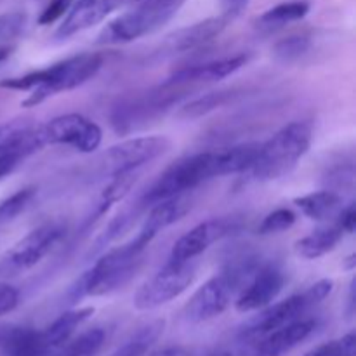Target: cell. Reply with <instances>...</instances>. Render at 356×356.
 <instances>
[{"instance_id":"cell-1","label":"cell","mask_w":356,"mask_h":356,"mask_svg":"<svg viewBox=\"0 0 356 356\" xmlns=\"http://www.w3.org/2000/svg\"><path fill=\"white\" fill-rule=\"evenodd\" d=\"M103 61V56L97 52H83V54L72 56V58L47 66L44 70L2 80L0 87L30 92L21 104L24 108H31L40 104L47 97L56 96L59 92H68V90L83 86L87 80L97 75Z\"/></svg>"},{"instance_id":"cell-2","label":"cell","mask_w":356,"mask_h":356,"mask_svg":"<svg viewBox=\"0 0 356 356\" xmlns=\"http://www.w3.org/2000/svg\"><path fill=\"white\" fill-rule=\"evenodd\" d=\"M145 250L132 238L129 243L104 252L72 287L70 296L73 301H80L89 296L96 298L110 294L124 287L141 268Z\"/></svg>"},{"instance_id":"cell-3","label":"cell","mask_w":356,"mask_h":356,"mask_svg":"<svg viewBox=\"0 0 356 356\" xmlns=\"http://www.w3.org/2000/svg\"><path fill=\"white\" fill-rule=\"evenodd\" d=\"M313 129L308 122H291L266 143H259L250 172L257 181H275L287 176L312 146Z\"/></svg>"},{"instance_id":"cell-4","label":"cell","mask_w":356,"mask_h":356,"mask_svg":"<svg viewBox=\"0 0 356 356\" xmlns=\"http://www.w3.org/2000/svg\"><path fill=\"white\" fill-rule=\"evenodd\" d=\"M256 270V259L245 257V259H240L226 266L216 277L205 282L191 296L186 308H184V316H186L188 322L202 323L222 315L233 302V299L245 287V284Z\"/></svg>"},{"instance_id":"cell-5","label":"cell","mask_w":356,"mask_h":356,"mask_svg":"<svg viewBox=\"0 0 356 356\" xmlns=\"http://www.w3.org/2000/svg\"><path fill=\"white\" fill-rule=\"evenodd\" d=\"M221 176H225V174H222L219 149H214V152H202L197 153V155L186 156V159L179 160L174 165H170L159 177V181L145 195L141 204L153 205L160 200H167V198L177 197V195H184L188 191L195 190L197 186H200L205 181Z\"/></svg>"},{"instance_id":"cell-6","label":"cell","mask_w":356,"mask_h":356,"mask_svg":"<svg viewBox=\"0 0 356 356\" xmlns=\"http://www.w3.org/2000/svg\"><path fill=\"white\" fill-rule=\"evenodd\" d=\"M186 0H141L129 13L106 24L97 44H127L160 30L169 23Z\"/></svg>"},{"instance_id":"cell-7","label":"cell","mask_w":356,"mask_h":356,"mask_svg":"<svg viewBox=\"0 0 356 356\" xmlns=\"http://www.w3.org/2000/svg\"><path fill=\"white\" fill-rule=\"evenodd\" d=\"M334 282L329 278L316 282L315 285L306 289L305 292L291 296L273 306H266L257 316H254L242 330L245 341H257L266 334L289 325V323L301 320L312 308L318 306L327 296L332 292Z\"/></svg>"},{"instance_id":"cell-8","label":"cell","mask_w":356,"mask_h":356,"mask_svg":"<svg viewBox=\"0 0 356 356\" xmlns=\"http://www.w3.org/2000/svg\"><path fill=\"white\" fill-rule=\"evenodd\" d=\"M65 235L59 222H45L17 240L0 257V278H13L37 266Z\"/></svg>"},{"instance_id":"cell-9","label":"cell","mask_w":356,"mask_h":356,"mask_svg":"<svg viewBox=\"0 0 356 356\" xmlns=\"http://www.w3.org/2000/svg\"><path fill=\"white\" fill-rule=\"evenodd\" d=\"M198 263L197 259L172 263L167 261L165 266L146 280L134 296V306L139 312L160 308L172 299L179 298L195 280Z\"/></svg>"},{"instance_id":"cell-10","label":"cell","mask_w":356,"mask_h":356,"mask_svg":"<svg viewBox=\"0 0 356 356\" xmlns=\"http://www.w3.org/2000/svg\"><path fill=\"white\" fill-rule=\"evenodd\" d=\"M45 143L49 145H66L82 153H92L103 141V131L96 122L83 115L68 113L52 118L42 125Z\"/></svg>"},{"instance_id":"cell-11","label":"cell","mask_w":356,"mask_h":356,"mask_svg":"<svg viewBox=\"0 0 356 356\" xmlns=\"http://www.w3.org/2000/svg\"><path fill=\"white\" fill-rule=\"evenodd\" d=\"M170 143L162 136H141L131 138L111 146L106 153V163L111 176L129 170H139L146 163L153 162L169 149Z\"/></svg>"},{"instance_id":"cell-12","label":"cell","mask_w":356,"mask_h":356,"mask_svg":"<svg viewBox=\"0 0 356 356\" xmlns=\"http://www.w3.org/2000/svg\"><path fill=\"white\" fill-rule=\"evenodd\" d=\"M235 219L219 218L200 222V225L191 228L188 233H184V235L174 243L172 250H170L169 261H172V263H184V261L197 259V257L200 256V254H204L212 243L228 236L229 233L235 232Z\"/></svg>"},{"instance_id":"cell-13","label":"cell","mask_w":356,"mask_h":356,"mask_svg":"<svg viewBox=\"0 0 356 356\" xmlns=\"http://www.w3.org/2000/svg\"><path fill=\"white\" fill-rule=\"evenodd\" d=\"M285 277L275 264L257 266L245 287L236 296L235 308L240 313H250L270 306L284 289Z\"/></svg>"},{"instance_id":"cell-14","label":"cell","mask_w":356,"mask_h":356,"mask_svg":"<svg viewBox=\"0 0 356 356\" xmlns=\"http://www.w3.org/2000/svg\"><path fill=\"white\" fill-rule=\"evenodd\" d=\"M229 21L225 16L219 17H209V19L198 21V23L184 26L181 30H176L170 33L165 40L162 42V54L174 56L181 54V52L193 51V49L200 47V45L207 44L212 38L219 37L222 33Z\"/></svg>"},{"instance_id":"cell-15","label":"cell","mask_w":356,"mask_h":356,"mask_svg":"<svg viewBox=\"0 0 356 356\" xmlns=\"http://www.w3.org/2000/svg\"><path fill=\"white\" fill-rule=\"evenodd\" d=\"M190 209L191 202L184 195H177V197L156 202V204H153V209L149 211L143 228L136 235L134 242L143 249H146L159 233H162L169 226L176 225L179 219H183L190 212Z\"/></svg>"},{"instance_id":"cell-16","label":"cell","mask_w":356,"mask_h":356,"mask_svg":"<svg viewBox=\"0 0 356 356\" xmlns=\"http://www.w3.org/2000/svg\"><path fill=\"white\" fill-rule=\"evenodd\" d=\"M120 7L118 0H79L70 6L65 21L56 31L58 38H68L83 30L96 26L115 9Z\"/></svg>"},{"instance_id":"cell-17","label":"cell","mask_w":356,"mask_h":356,"mask_svg":"<svg viewBox=\"0 0 356 356\" xmlns=\"http://www.w3.org/2000/svg\"><path fill=\"white\" fill-rule=\"evenodd\" d=\"M316 329L315 320L301 318L289 325L280 327L256 341V346L250 356H284L294 350L298 344L306 341L309 334Z\"/></svg>"},{"instance_id":"cell-18","label":"cell","mask_w":356,"mask_h":356,"mask_svg":"<svg viewBox=\"0 0 356 356\" xmlns=\"http://www.w3.org/2000/svg\"><path fill=\"white\" fill-rule=\"evenodd\" d=\"M247 61H249V56L238 54L232 56V58L218 59V61L204 63V65L190 66V68H183L176 72L165 82L183 87L193 86V83L218 82V80H222L226 76L233 75L235 72H238L242 66L247 65Z\"/></svg>"},{"instance_id":"cell-19","label":"cell","mask_w":356,"mask_h":356,"mask_svg":"<svg viewBox=\"0 0 356 356\" xmlns=\"http://www.w3.org/2000/svg\"><path fill=\"white\" fill-rule=\"evenodd\" d=\"M0 348L6 356H49L51 353L42 330L23 327H10Z\"/></svg>"},{"instance_id":"cell-20","label":"cell","mask_w":356,"mask_h":356,"mask_svg":"<svg viewBox=\"0 0 356 356\" xmlns=\"http://www.w3.org/2000/svg\"><path fill=\"white\" fill-rule=\"evenodd\" d=\"M294 204L306 218L313 219V221H325V219L339 214V211L343 209V198L337 191L322 190L298 197Z\"/></svg>"},{"instance_id":"cell-21","label":"cell","mask_w":356,"mask_h":356,"mask_svg":"<svg viewBox=\"0 0 356 356\" xmlns=\"http://www.w3.org/2000/svg\"><path fill=\"white\" fill-rule=\"evenodd\" d=\"M92 315L94 308H79L63 313V315L59 316L58 320H54L47 329L42 330L49 350L52 351L56 350V348L61 346V344H65L70 337H73L76 329H79L82 323H86Z\"/></svg>"},{"instance_id":"cell-22","label":"cell","mask_w":356,"mask_h":356,"mask_svg":"<svg viewBox=\"0 0 356 356\" xmlns=\"http://www.w3.org/2000/svg\"><path fill=\"white\" fill-rule=\"evenodd\" d=\"M341 236H343V232L339 226H327V228L316 229L305 238L298 240L294 250L302 259H318L336 249Z\"/></svg>"},{"instance_id":"cell-23","label":"cell","mask_w":356,"mask_h":356,"mask_svg":"<svg viewBox=\"0 0 356 356\" xmlns=\"http://www.w3.org/2000/svg\"><path fill=\"white\" fill-rule=\"evenodd\" d=\"M308 13H309L308 0H291V2L278 3V6L268 9L266 13H263L259 17H257L256 24L259 30L273 31V30H278V28L287 26V24L294 23V21L302 19Z\"/></svg>"},{"instance_id":"cell-24","label":"cell","mask_w":356,"mask_h":356,"mask_svg":"<svg viewBox=\"0 0 356 356\" xmlns=\"http://www.w3.org/2000/svg\"><path fill=\"white\" fill-rule=\"evenodd\" d=\"M106 339V332L99 327L89 329L76 337H70L65 344L52 350L49 356H94Z\"/></svg>"},{"instance_id":"cell-25","label":"cell","mask_w":356,"mask_h":356,"mask_svg":"<svg viewBox=\"0 0 356 356\" xmlns=\"http://www.w3.org/2000/svg\"><path fill=\"white\" fill-rule=\"evenodd\" d=\"M163 320H155L148 325L141 327L127 343L122 344L117 351H113L110 356H145L153 348V344L159 341V337L163 332Z\"/></svg>"},{"instance_id":"cell-26","label":"cell","mask_w":356,"mask_h":356,"mask_svg":"<svg viewBox=\"0 0 356 356\" xmlns=\"http://www.w3.org/2000/svg\"><path fill=\"white\" fill-rule=\"evenodd\" d=\"M138 177H139V170H129V172L113 174V179L108 183V186L104 188L103 193H101V200H99V205H97L96 214L103 216L111 205L117 204L118 200H122V198L131 191V188L134 186Z\"/></svg>"},{"instance_id":"cell-27","label":"cell","mask_w":356,"mask_h":356,"mask_svg":"<svg viewBox=\"0 0 356 356\" xmlns=\"http://www.w3.org/2000/svg\"><path fill=\"white\" fill-rule=\"evenodd\" d=\"M233 97L232 90H219V92H209L205 96L197 97L186 106L181 108L179 118L190 120V118H200L204 115L211 113V111L218 110V108L225 106L229 99Z\"/></svg>"},{"instance_id":"cell-28","label":"cell","mask_w":356,"mask_h":356,"mask_svg":"<svg viewBox=\"0 0 356 356\" xmlns=\"http://www.w3.org/2000/svg\"><path fill=\"white\" fill-rule=\"evenodd\" d=\"M312 47V40L306 35H292L277 42L273 47V58L282 65H292L298 63L302 56L308 54Z\"/></svg>"},{"instance_id":"cell-29","label":"cell","mask_w":356,"mask_h":356,"mask_svg":"<svg viewBox=\"0 0 356 356\" xmlns=\"http://www.w3.org/2000/svg\"><path fill=\"white\" fill-rule=\"evenodd\" d=\"M35 195H37V190L33 186H28L0 202V225H9L14 219L19 218L31 204Z\"/></svg>"},{"instance_id":"cell-30","label":"cell","mask_w":356,"mask_h":356,"mask_svg":"<svg viewBox=\"0 0 356 356\" xmlns=\"http://www.w3.org/2000/svg\"><path fill=\"white\" fill-rule=\"evenodd\" d=\"M296 214L291 209H277V211L270 212L263 222L259 225L257 232L259 235H277V233L287 232L294 226Z\"/></svg>"},{"instance_id":"cell-31","label":"cell","mask_w":356,"mask_h":356,"mask_svg":"<svg viewBox=\"0 0 356 356\" xmlns=\"http://www.w3.org/2000/svg\"><path fill=\"white\" fill-rule=\"evenodd\" d=\"M356 353V336L355 332L346 334L336 341H329L315 350L308 351L305 356H355Z\"/></svg>"},{"instance_id":"cell-32","label":"cell","mask_w":356,"mask_h":356,"mask_svg":"<svg viewBox=\"0 0 356 356\" xmlns=\"http://www.w3.org/2000/svg\"><path fill=\"white\" fill-rule=\"evenodd\" d=\"M26 24V14L14 10L0 16V45H6L19 37Z\"/></svg>"},{"instance_id":"cell-33","label":"cell","mask_w":356,"mask_h":356,"mask_svg":"<svg viewBox=\"0 0 356 356\" xmlns=\"http://www.w3.org/2000/svg\"><path fill=\"white\" fill-rule=\"evenodd\" d=\"M70 6H72V0H51L45 6V9L42 10L40 17H38V24H42V26L52 24L54 21H58L59 17H63L68 13Z\"/></svg>"},{"instance_id":"cell-34","label":"cell","mask_w":356,"mask_h":356,"mask_svg":"<svg viewBox=\"0 0 356 356\" xmlns=\"http://www.w3.org/2000/svg\"><path fill=\"white\" fill-rule=\"evenodd\" d=\"M19 305V292L16 287L0 282V316L9 315Z\"/></svg>"},{"instance_id":"cell-35","label":"cell","mask_w":356,"mask_h":356,"mask_svg":"<svg viewBox=\"0 0 356 356\" xmlns=\"http://www.w3.org/2000/svg\"><path fill=\"white\" fill-rule=\"evenodd\" d=\"M21 162H23V160H21L19 156L0 149V181H3L6 177H9L10 174H13L14 170L19 167Z\"/></svg>"},{"instance_id":"cell-36","label":"cell","mask_w":356,"mask_h":356,"mask_svg":"<svg viewBox=\"0 0 356 356\" xmlns=\"http://www.w3.org/2000/svg\"><path fill=\"white\" fill-rule=\"evenodd\" d=\"M337 226L341 228V232L344 233H355L356 229V207L355 204H350L348 207L341 209L339 211V222Z\"/></svg>"},{"instance_id":"cell-37","label":"cell","mask_w":356,"mask_h":356,"mask_svg":"<svg viewBox=\"0 0 356 356\" xmlns=\"http://www.w3.org/2000/svg\"><path fill=\"white\" fill-rule=\"evenodd\" d=\"M247 6H249V0H221L222 16L228 21L235 19L245 10Z\"/></svg>"},{"instance_id":"cell-38","label":"cell","mask_w":356,"mask_h":356,"mask_svg":"<svg viewBox=\"0 0 356 356\" xmlns=\"http://www.w3.org/2000/svg\"><path fill=\"white\" fill-rule=\"evenodd\" d=\"M13 51H14V47H13V45H9V44H6V45H0V63H3V61H6V59L9 58L10 54H13Z\"/></svg>"},{"instance_id":"cell-39","label":"cell","mask_w":356,"mask_h":356,"mask_svg":"<svg viewBox=\"0 0 356 356\" xmlns=\"http://www.w3.org/2000/svg\"><path fill=\"white\" fill-rule=\"evenodd\" d=\"M152 356H181V351L177 350V348H165V350L159 351V353H155Z\"/></svg>"},{"instance_id":"cell-40","label":"cell","mask_w":356,"mask_h":356,"mask_svg":"<svg viewBox=\"0 0 356 356\" xmlns=\"http://www.w3.org/2000/svg\"><path fill=\"white\" fill-rule=\"evenodd\" d=\"M10 330V325H6V323H0V346L3 344V341H6L7 334H9Z\"/></svg>"},{"instance_id":"cell-41","label":"cell","mask_w":356,"mask_h":356,"mask_svg":"<svg viewBox=\"0 0 356 356\" xmlns=\"http://www.w3.org/2000/svg\"><path fill=\"white\" fill-rule=\"evenodd\" d=\"M118 2H120V7H122V6H129V3H138L141 2V0H118Z\"/></svg>"},{"instance_id":"cell-42","label":"cell","mask_w":356,"mask_h":356,"mask_svg":"<svg viewBox=\"0 0 356 356\" xmlns=\"http://www.w3.org/2000/svg\"><path fill=\"white\" fill-rule=\"evenodd\" d=\"M212 356H232L229 353H218V355H212Z\"/></svg>"}]
</instances>
